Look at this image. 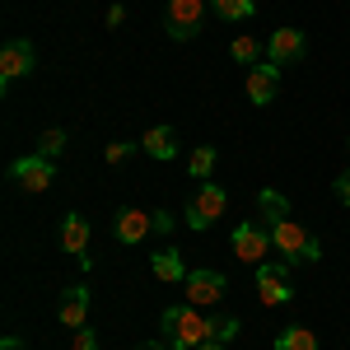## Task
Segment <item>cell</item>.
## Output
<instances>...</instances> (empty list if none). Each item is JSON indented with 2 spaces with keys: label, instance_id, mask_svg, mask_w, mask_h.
Wrapping results in <instances>:
<instances>
[{
  "label": "cell",
  "instance_id": "18",
  "mask_svg": "<svg viewBox=\"0 0 350 350\" xmlns=\"http://www.w3.org/2000/svg\"><path fill=\"white\" fill-rule=\"evenodd\" d=\"M229 52H234V61H243V66L252 70V66H257V61L267 56V42H257V38H247V33H239V38L229 42Z\"/></svg>",
  "mask_w": 350,
  "mask_h": 350
},
{
  "label": "cell",
  "instance_id": "28",
  "mask_svg": "<svg viewBox=\"0 0 350 350\" xmlns=\"http://www.w3.org/2000/svg\"><path fill=\"white\" fill-rule=\"evenodd\" d=\"M0 350H28V346L19 341V336H5V341H0Z\"/></svg>",
  "mask_w": 350,
  "mask_h": 350
},
{
  "label": "cell",
  "instance_id": "5",
  "mask_svg": "<svg viewBox=\"0 0 350 350\" xmlns=\"http://www.w3.org/2000/svg\"><path fill=\"white\" fill-rule=\"evenodd\" d=\"M267 252H275L267 224H239V229H234V257H239V262L262 267V262H267Z\"/></svg>",
  "mask_w": 350,
  "mask_h": 350
},
{
  "label": "cell",
  "instance_id": "27",
  "mask_svg": "<svg viewBox=\"0 0 350 350\" xmlns=\"http://www.w3.org/2000/svg\"><path fill=\"white\" fill-rule=\"evenodd\" d=\"M173 229V215L168 211H154V234H168Z\"/></svg>",
  "mask_w": 350,
  "mask_h": 350
},
{
  "label": "cell",
  "instance_id": "15",
  "mask_svg": "<svg viewBox=\"0 0 350 350\" xmlns=\"http://www.w3.org/2000/svg\"><path fill=\"white\" fill-rule=\"evenodd\" d=\"M140 150H145V154H150V159H173V154H178V131H173V126H150V131L140 135Z\"/></svg>",
  "mask_w": 350,
  "mask_h": 350
},
{
  "label": "cell",
  "instance_id": "14",
  "mask_svg": "<svg viewBox=\"0 0 350 350\" xmlns=\"http://www.w3.org/2000/svg\"><path fill=\"white\" fill-rule=\"evenodd\" d=\"M61 247H66V252H75L84 267H89V219H84V215L70 211V215L61 219Z\"/></svg>",
  "mask_w": 350,
  "mask_h": 350
},
{
  "label": "cell",
  "instance_id": "22",
  "mask_svg": "<svg viewBox=\"0 0 350 350\" xmlns=\"http://www.w3.org/2000/svg\"><path fill=\"white\" fill-rule=\"evenodd\" d=\"M187 168H191V178H211V173H215V145H196Z\"/></svg>",
  "mask_w": 350,
  "mask_h": 350
},
{
  "label": "cell",
  "instance_id": "10",
  "mask_svg": "<svg viewBox=\"0 0 350 350\" xmlns=\"http://www.w3.org/2000/svg\"><path fill=\"white\" fill-rule=\"evenodd\" d=\"M304 47H308V38H304V28H275L267 42V61L271 66H299V56H304Z\"/></svg>",
  "mask_w": 350,
  "mask_h": 350
},
{
  "label": "cell",
  "instance_id": "17",
  "mask_svg": "<svg viewBox=\"0 0 350 350\" xmlns=\"http://www.w3.org/2000/svg\"><path fill=\"white\" fill-rule=\"evenodd\" d=\"M211 10H215V19H224V24H247L257 14V0H211Z\"/></svg>",
  "mask_w": 350,
  "mask_h": 350
},
{
  "label": "cell",
  "instance_id": "3",
  "mask_svg": "<svg viewBox=\"0 0 350 350\" xmlns=\"http://www.w3.org/2000/svg\"><path fill=\"white\" fill-rule=\"evenodd\" d=\"M211 14V0H168V14H163V33L173 42H191Z\"/></svg>",
  "mask_w": 350,
  "mask_h": 350
},
{
  "label": "cell",
  "instance_id": "4",
  "mask_svg": "<svg viewBox=\"0 0 350 350\" xmlns=\"http://www.w3.org/2000/svg\"><path fill=\"white\" fill-rule=\"evenodd\" d=\"M224 211H229V196H224V187H215V183H201V187H196V196L187 201V211H183V215H187L191 229H211V224H215Z\"/></svg>",
  "mask_w": 350,
  "mask_h": 350
},
{
  "label": "cell",
  "instance_id": "8",
  "mask_svg": "<svg viewBox=\"0 0 350 350\" xmlns=\"http://www.w3.org/2000/svg\"><path fill=\"white\" fill-rule=\"evenodd\" d=\"M33 66H38V52H33L28 38H10L0 47V84H14L19 75H33Z\"/></svg>",
  "mask_w": 350,
  "mask_h": 350
},
{
  "label": "cell",
  "instance_id": "31",
  "mask_svg": "<svg viewBox=\"0 0 350 350\" xmlns=\"http://www.w3.org/2000/svg\"><path fill=\"white\" fill-rule=\"evenodd\" d=\"M346 145H350V140H346Z\"/></svg>",
  "mask_w": 350,
  "mask_h": 350
},
{
  "label": "cell",
  "instance_id": "7",
  "mask_svg": "<svg viewBox=\"0 0 350 350\" xmlns=\"http://www.w3.org/2000/svg\"><path fill=\"white\" fill-rule=\"evenodd\" d=\"M183 290H187V304H219L224 290H229V280H224V271L215 267H201V271H187V280H183Z\"/></svg>",
  "mask_w": 350,
  "mask_h": 350
},
{
  "label": "cell",
  "instance_id": "23",
  "mask_svg": "<svg viewBox=\"0 0 350 350\" xmlns=\"http://www.w3.org/2000/svg\"><path fill=\"white\" fill-rule=\"evenodd\" d=\"M239 318H211V341H224V346H229V341H234V336H239Z\"/></svg>",
  "mask_w": 350,
  "mask_h": 350
},
{
  "label": "cell",
  "instance_id": "26",
  "mask_svg": "<svg viewBox=\"0 0 350 350\" xmlns=\"http://www.w3.org/2000/svg\"><path fill=\"white\" fill-rule=\"evenodd\" d=\"M332 191H336V201H346V206H350V168L332 178Z\"/></svg>",
  "mask_w": 350,
  "mask_h": 350
},
{
  "label": "cell",
  "instance_id": "6",
  "mask_svg": "<svg viewBox=\"0 0 350 350\" xmlns=\"http://www.w3.org/2000/svg\"><path fill=\"white\" fill-rule=\"evenodd\" d=\"M257 295L262 304H290L295 299V285H290V262H262L257 267Z\"/></svg>",
  "mask_w": 350,
  "mask_h": 350
},
{
  "label": "cell",
  "instance_id": "11",
  "mask_svg": "<svg viewBox=\"0 0 350 350\" xmlns=\"http://www.w3.org/2000/svg\"><path fill=\"white\" fill-rule=\"evenodd\" d=\"M150 234H154V211H135V206L117 211V239L122 243H145Z\"/></svg>",
  "mask_w": 350,
  "mask_h": 350
},
{
  "label": "cell",
  "instance_id": "29",
  "mask_svg": "<svg viewBox=\"0 0 350 350\" xmlns=\"http://www.w3.org/2000/svg\"><path fill=\"white\" fill-rule=\"evenodd\" d=\"M196 350H229V346H224V341H201Z\"/></svg>",
  "mask_w": 350,
  "mask_h": 350
},
{
  "label": "cell",
  "instance_id": "19",
  "mask_svg": "<svg viewBox=\"0 0 350 350\" xmlns=\"http://www.w3.org/2000/svg\"><path fill=\"white\" fill-rule=\"evenodd\" d=\"M275 350H318V336H313V327H285L275 336Z\"/></svg>",
  "mask_w": 350,
  "mask_h": 350
},
{
  "label": "cell",
  "instance_id": "16",
  "mask_svg": "<svg viewBox=\"0 0 350 350\" xmlns=\"http://www.w3.org/2000/svg\"><path fill=\"white\" fill-rule=\"evenodd\" d=\"M150 271H154V280H187V267H183V252L178 247H163V252H154L150 257Z\"/></svg>",
  "mask_w": 350,
  "mask_h": 350
},
{
  "label": "cell",
  "instance_id": "30",
  "mask_svg": "<svg viewBox=\"0 0 350 350\" xmlns=\"http://www.w3.org/2000/svg\"><path fill=\"white\" fill-rule=\"evenodd\" d=\"M135 350H173V346H135Z\"/></svg>",
  "mask_w": 350,
  "mask_h": 350
},
{
  "label": "cell",
  "instance_id": "9",
  "mask_svg": "<svg viewBox=\"0 0 350 350\" xmlns=\"http://www.w3.org/2000/svg\"><path fill=\"white\" fill-rule=\"evenodd\" d=\"M10 178H14L24 191H47V187H52V178H56V163L42 159V154H24V159L10 163Z\"/></svg>",
  "mask_w": 350,
  "mask_h": 350
},
{
  "label": "cell",
  "instance_id": "21",
  "mask_svg": "<svg viewBox=\"0 0 350 350\" xmlns=\"http://www.w3.org/2000/svg\"><path fill=\"white\" fill-rule=\"evenodd\" d=\"M66 140H70V135L61 131V126H47V131L38 135V154H42V159H61V154H66Z\"/></svg>",
  "mask_w": 350,
  "mask_h": 350
},
{
  "label": "cell",
  "instance_id": "2",
  "mask_svg": "<svg viewBox=\"0 0 350 350\" xmlns=\"http://www.w3.org/2000/svg\"><path fill=\"white\" fill-rule=\"evenodd\" d=\"M267 229H271L275 252H285L290 267H299V262H318V257H323V243L313 239L308 229H299L295 219H275V224H267Z\"/></svg>",
  "mask_w": 350,
  "mask_h": 350
},
{
  "label": "cell",
  "instance_id": "20",
  "mask_svg": "<svg viewBox=\"0 0 350 350\" xmlns=\"http://www.w3.org/2000/svg\"><path fill=\"white\" fill-rule=\"evenodd\" d=\"M257 206H262V224H275V219H290V201L280 196V191H262L257 196Z\"/></svg>",
  "mask_w": 350,
  "mask_h": 350
},
{
  "label": "cell",
  "instance_id": "13",
  "mask_svg": "<svg viewBox=\"0 0 350 350\" xmlns=\"http://www.w3.org/2000/svg\"><path fill=\"white\" fill-rule=\"evenodd\" d=\"M56 318H61V327H84V318H89V285H70L66 295H61V304H56Z\"/></svg>",
  "mask_w": 350,
  "mask_h": 350
},
{
  "label": "cell",
  "instance_id": "12",
  "mask_svg": "<svg viewBox=\"0 0 350 350\" xmlns=\"http://www.w3.org/2000/svg\"><path fill=\"white\" fill-rule=\"evenodd\" d=\"M275 89H280V66H252L247 70V98H252V108H267L271 98H275Z\"/></svg>",
  "mask_w": 350,
  "mask_h": 350
},
{
  "label": "cell",
  "instance_id": "1",
  "mask_svg": "<svg viewBox=\"0 0 350 350\" xmlns=\"http://www.w3.org/2000/svg\"><path fill=\"white\" fill-rule=\"evenodd\" d=\"M159 327L168 332V346L173 350H196L201 341H211V323L196 313V304H178V308H163Z\"/></svg>",
  "mask_w": 350,
  "mask_h": 350
},
{
  "label": "cell",
  "instance_id": "25",
  "mask_svg": "<svg viewBox=\"0 0 350 350\" xmlns=\"http://www.w3.org/2000/svg\"><path fill=\"white\" fill-rule=\"evenodd\" d=\"M75 350H98V336L89 332V327H75V341H70Z\"/></svg>",
  "mask_w": 350,
  "mask_h": 350
},
{
  "label": "cell",
  "instance_id": "24",
  "mask_svg": "<svg viewBox=\"0 0 350 350\" xmlns=\"http://www.w3.org/2000/svg\"><path fill=\"white\" fill-rule=\"evenodd\" d=\"M135 150H140V140H117V145H108V150H103V159H108V163H122V159H131Z\"/></svg>",
  "mask_w": 350,
  "mask_h": 350
}]
</instances>
